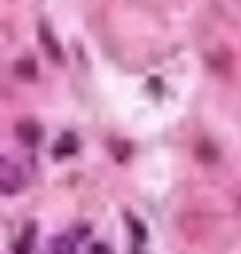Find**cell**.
<instances>
[{"mask_svg": "<svg viewBox=\"0 0 241 254\" xmlns=\"http://www.w3.org/2000/svg\"><path fill=\"white\" fill-rule=\"evenodd\" d=\"M29 181V169L22 162H16V159H3V165H0V188H3V194H16V190H22Z\"/></svg>", "mask_w": 241, "mask_h": 254, "instance_id": "obj_1", "label": "cell"}, {"mask_svg": "<svg viewBox=\"0 0 241 254\" xmlns=\"http://www.w3.org/2000/svg\"><path fill=\"white\" fill-rule=\"evenodd\" d=\"M16 137L22 143H29V146H35V143L42 140V124H38L35 118H19V121H16Z\"/></svg>", "mask_w": 241, "mask_h": 254, "instance_id": "obj_2", "label": "cell"}, {"mask_svg": "<svg viewBox=\"0 0 241 254\" xmlns=\"http://www.w3.org/2000/svg\"><path fill=\"white\" fill-rule=\"evenodd\" d=\"M13 70H16V76H19V79H35L38 76V64L32 61V58H26V54H22V58H16Z\"/></svg>", "mask_w": 241, "mask_h": 254, "instance_id": "obj_3", "label": "cell"}, {"mask_svg": "<svg viewBox=\"0 0 241 254\" xmlns=\"http://www.w3.org/2000/svg\"><path fill=\"white\" fill-rule=\"evenodd\" d=\"M38 38H42V42H45L48 54H51V58H58V61H60V45H58V38L51 35V29H48L45 22H42V26H38Z\"/></svg>", "mask_w": 241, "mask_h": 254, "instance_id": "obj_4", "label": "cell"}, {"mask_svg": "<svg viewBox=\"0 0 241 254\" xmlns=\"http://www.w3.org/2000/svg\"><path fill=\"white\" fill-rule=\"evenodd\" d=\"M76 149H79V140L73 133H60L58 146H54V156H70V153H76Z\"/></svg>", "mask_w": 241, "mask_h": 254, "instance_id": "obj_5", "label": "cell"}, {"mask_svg": "<svg viewBox=\"0 0 241 254\" xmlns=\"http://www.w3.org/2000/svg\"><path fill=\"white\" fill-rule=\"evenodd\" d=\"M197 149H200V153H197L200 159H210V162H213V159H216V149L210 146V143H200V146H197Z\"/></svg>", "mask_w": 241, "mask_h": 254, "instance_id": "obj_6", "label": "cell"}, {"mask_svg": "<svg viewBox=\"0 0 241 254\" xmlns=\"http://www.w3.org/2000/svg\"><path fill=\"white\" fill-rule=\"evenodd\" d=\"M58 251V254H70V245L63 242V238H58V242H51V254Z\"/></svg>", "mask_w": 241, "mask_h": 254, "instance_id": "obj_7", "label": "cell"}, {"mask_svg": "<svg viewBox=\"0 0 241 254\" xmlns=\"http://www.w3.org/2000/svg\"><path fill=\"white\" fill-rule=\"evenodd\" d=\"M92 254H111V251H108V245H95Z\"/></svg>", "mask_w": 241, "mask_h": 254, "instance_id": "obj_8", "label": "cell"}, {"mask_svg": "<svg viewBox=\"0 0 241 254\" xmlns=\"http://www.w3.org/2000/svg\"><path fill=\"white\" fill-rule=\"evenodd\" d=\"M238 210H241V200H238Z\"/></svg>", "mask_w": 241, "mask_h": 254, "instance_id": "obj_9", "label": "cell"}]
</instances>
